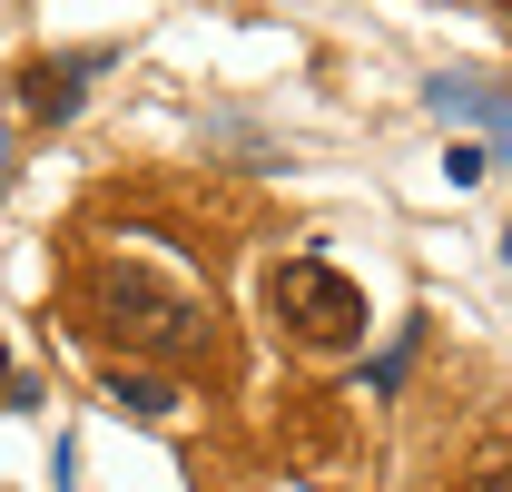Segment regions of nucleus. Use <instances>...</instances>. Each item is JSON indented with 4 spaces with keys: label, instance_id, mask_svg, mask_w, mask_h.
<instances>
[{
    "label": "nucleus",
    "instance_id": "1",
    "mask_svg": "<svg viewBox=\"0 0 512 492\" xmlns=\"http://www.w3.org/2000/svg\"><path fill=\"white\" fill-rule=\"evenodd\" d=\"M89 325H99L109 345H128L138 365H188L197 345H207L217 315L197 306L188 286H168V276H148V266L109 256V266L89 276Z\"/></svg>",
    "mask_w": 512,
    "mask_h": 492
},
{
    "label": "nucleus",
    "instance_id": "2",
    "mask_svg": "<svg viewBox=\"0 0 512 492\" xmlns=\"http://www.w3.org/2000/svg\"><path fill=\"white\" fill-rule=\"evenodd\" d=\"M266 306L286 315L316 355H345V345H365V286H345L325 256H286L276 276H266Z\"/></svg>",
    "mask_w": 512,
    "mask_h": 492
},
{
    "label": "nucleus",
    "instance_id": "3",
    "mask_svg": "<svg viewBox=\"0 0 512 492\" xmlns=\"http://www.w3.org/2000/svg\"><path fill=\"white\" fill-rule=\"evenodd\" d=\"M99 69H109V50H69V60H30V69H20V109H30V119H69V109H79V89H89Z\"/></svg>",
    "mask_w": 512,
    "mask_h": 492
},
{
    "label": "nucleus",
    "instance_id": "4",
    "mask_svg": "<svg viewBox=\"0 0 512 492\" xmlns=\"http://www.w3.org/2000/svg\"><path fill=\"white\" fill-rule=\"evenodd\" d=\"M109 404H119V414H138V424H168L188 394H178L168 374H148V365H109Z\"/></svg>",
    "mask_w": 512,
    "mask_h": 492
},
{
    "label": "nucleus",
    "instance_id": "5",
    "mask_svg": "<svg viewBox=\"0 0 512 492\" xmlns=\"http://www.w3.org/2000/svg\"><path fill=\"white\" fill-rule=\"evenodd\" d=\"M434 109H453V119H473L483 138L503 128V99H493V89H473V79H434Z\"/></svg>",
    "mask_w": 512,
    "mask_h": 492
},
{
    "label": "nucleus",
    "instance_id": "6",
    "mask_svg": "<svg viewBox=\"0 0 512 492\" xmlns=\"http://www.w3.org/2000/svg\"><path fill=\"white\" fill-rule=\"evenodd\" d=\"M444 178H453V187L493 178V138H473V148H453V158H444Z\"/></svg>",
    "mask_w": 512,
    "mask_h": 492
},
{
    "label": "nucleus",
    "instance_id": "7",
    "mask_svg": "<svg viewBox=\"0 0 512 492\" xmlns=\"http://www.w3.org/2000/svg\"><path fill=\"white\" fill-rule=\"evenodd\" d=\"M463 492H512V483H503V463H483V473H473Z\"/></svg>",
    "mask_w": 512,
    "mask_h": 492
},
{
    "label": "nucleus",
    "instance_id": "8",
    "mask_svg": "<svg viewBox=\"0 0 512 492\" xmlns=\"http://www.w3.org/2000/svg\"><path fill=\"white\" fill-rule=\"evenodd\" d=\"M0 384H10V355H0Z\"/></svg>",
    "mask_w": 512,
    "mask_h": 492
}]
</instances>
